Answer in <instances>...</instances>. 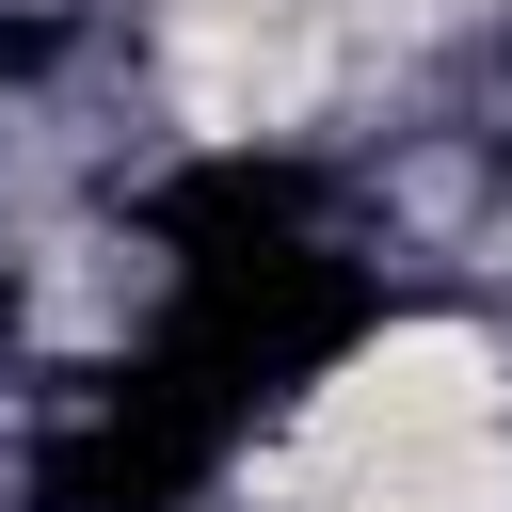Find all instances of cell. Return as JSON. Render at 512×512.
<instances>
[{
    "mask_svg": "<svg viewBox=\"0 0 512 512\" xmlns=\"http://www.w3.org/2000/svg\"><path fill=\"white\" fill-rule=\"evenodd\" d=\"M256 512H512V336L464 304L352 336L288 400Z\"/></svg>",
    "mask_w": 512,
    "mask_h": 512,
    "instance_id": "1",
    "label": "cell"
}]
</instances>
